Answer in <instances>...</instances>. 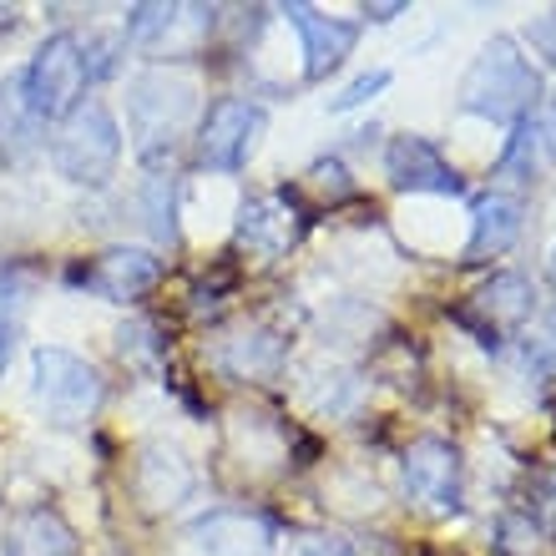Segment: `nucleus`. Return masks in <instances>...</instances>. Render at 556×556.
Here are the masks:
<instances>
[{"label": "nucleus", "instance_id": "obj_7", "mask_svg": "<svg viewBox=\"0 0 556 556\" xmlns=\"http://www.w3.org/2000/svg\"><path fill=\"white\" fill-rule=\"evenodd\" d=\"M384 177L400 192H435V198H460L466 192V182L445 162V152L430 137H415V132L395 137V142L384 147Z\"/></svg>", "mask_w": 556, "mask_h": 556}, {"label": "nucleus", "instance_id": "obj_26", "mask_svg": "<svg viewBox=\"0 0 556 556\" xmlns=\"http://www.w3.org/2000/svg\"><path fill=\"white\" fill-rule=\"evenodd\" d=\"M289 556H354V546L334 531H308V536H293Z\"/></svg>", "mask_w": 556, "mask_h": 556}, {"label": "nucleus", "instance_id": "obj_25", "mask_svg": "<svg viewBox=\"0 0 556 556\" xmlns=\"http://www.w3.org/2000/svg\"><path fill=\"white\" fill-rule=\"evenodd\" d=\"M117 51H122L117 36H91V41L81 46V61H87V81H91V76H112V72H117Z\"/></svg>", "mask_w": 556, "mask_h": 556}, {"label": "nucleus", "instance_id": "obj_12", "mask_svg": "<svg viewBox=\"0 0 556 556\" xmlns=\"http://www.w3.org/2000/svg\"><path fill=\"white\" fill-rule=\"evenodd\" d=\"M162 274V258L147 249H106L91 268H72V283H87L91 293H102L112 304L142 299Z\"/></svg>", "mask_w": 556, "mask_h": 556}, {"label": "nucleus", "instance_id": "obj_13", "mask_svg": "<svg viewBox=\"0 0 556 556\" xmlns=\"http://www.w3.org/2000/svg\"><path fill=\"white\" fill-rule=\"evenodd\" d=\"M132 491L142 501V511H173L182 501L192 496V466L173 445H142L137 455V470H132Z\"/></svg>", "mask_w": 556, "mask_h": 556}, {"label": "nucleus", "instance_id": "obj_17", "mask_svg": "<svg viewBox=\"0 0 556 556\" xmlns=\"http://www.w3.org/2000/svg\"><path fill=\"white\" fill-rule=\"evenodd\" d=\"M41 122H36V112L26 106V81H21V72L5 76V87H0V152L5 157H30L36 147H41Z\"/></svg>", "mask_w": 556, "mask_h": 556}, {"label": "nucleus", "instance_id": "obj_20", "mask_svg": "<svg viewBox=\"0 0 556 556\" xmlns=\"http://www.w3.org/2000/svg\"><path fill=\"white\" fill-rule=\"evenodd\" d=\"M496 546L506 556H536L542 552V527H536L531 516H521V511H506L496 521Z\"/></svg>", "mask_w": 556, "mask_h": 556}, {"label": "nucleus", "instance_id": "obj_16", "mask_svg": "<svg viewBox=\"0 0 556 556\" xmlns=\"http://www.w3.org/2000/svg\"><path fill=\"white\" fill-rule=\"evenodd\" d=\"M536 308V293L521 274H496L476 293V314H481V334H496V329H521Z\"/></svg>", "mask_w": 556, "mask_h": 556}, {"label": "nucleus", "instance_id": "obj_6", "mask_svg": "<svg viewBox=\"0 0 556 556\" xmlns=\"http://www.w3.org/2000/svg\"><path fill=\"white\" fill-rule=\"evenodd\" d=\"M268 127V112L258 102H243V97H223L203 112L198 122V162L207 173H238L243 162L253 157V147Z\"/></svg>", "mask_w": 556, "mask_h": 556}, {"label": "nucleus", "instance_id": "obj_3", "mask_svg": "<svg viewBox=\"0 0 556 556\" xmlns=\"http://www.w3.org/2000/svg\"><path fill=\"white\" fill-rule=\"evenodd\" d=\"M122 157V127L106 102H81L72 117H61V132L51 142V162L56 173L76 188H102L117 173Z\"/></svg>", "mask_w": 556, "mask_h": 556}, {"label": "nucleus", "instance_id": "obj_21", "mask_svg": "<svg viewBox=\"0 0 556 556\" xmlns=\"http://www.w3.org/2000/svg\"><path fill=\"white\" fill-rule=\"evenodd\" d=\"M182 21V5H132V15H127V36L142 46L162 41L167 30Z\"/></svg>", "mask_w": 556, "mask_h": 556}, {"label": "nucleus", "instance_id": "obj_15", "mask_svg": "<svg viewBox=\"0 0 556 556\" xmlns=\"http://www.w3.org/2000/svg\"><path fill=\"white\" fill-rule=\"evenodd\" d=\"M5 556H76V531L56 506H26L5 527Z\"/></svg>", "mask_w": 556, "mask_h": 556}, {"label": "nucleus", "instance_id": "obj_28", "mask_svg": "<svg viewBox=\"0 0 556 556\" xmlns=\"http://www.w3.org/2000/svg\"><path fill=\"white\" fill-rule=\"evenodd\" d=\"M11 350H15V324L5 314V299H0V369L11 365Z\"/></svg>", "mask_w": 556, "mask_h": 556}, {"label": "nucleus", "instance_id": "obj_11", "mask_svg": "<svg viewBox=\"0 0 556 556\" xmlns=\"http://www.w3.org/2000/svg\"><path fill=\"white\" fill-rule=\"evenodd\" d=\"M299 233H304V218L283 192L249 198L238 213V249H249L253 258H283L299 243Z\"/></svg>", "mask_w": 556, "mask_h": 556}, {"label": "nucleus", "instance_id": "obj_8", "mask_svg": "<svg viewBox=\"0 0 556 556\" xmlns=\"http://www.w3.org/2000/svg\"><path fill=\"white\" fill-rule=\"evenodd\" d=\"M188 552L192 556H274L278 536L264 516L253 511H207L188 527Z\"/></svg>", "mask_w": 556, "mask_h": 556}, {"label": "nucleus", "instance_id": "obj_9", "mask_svg": "<svg viewBox=\"0 0 556 556\" xmlns=\"http://www.w3.org/2000/svg\"><path fill=\"white\" fill-rule=\"evenodd\" d=\"M405 485L430 511H460V451L440 435L415 440L405 451Z\"/></svg>", "mask_w": 556, "mask_h": 556}, {"label": "nucleus", "instance_id": "obj_22", "mask_svg": "<svg viewBox=\"0 0 556 556\" xmlns=\"http://www.w3.org/2000/svg\"><path fill=\"white\" fill-rule=\"evenodd\" d=\"M122 354H127L132 365L152 369V365H157V354H162V344H157V329H152V324H147V319L122 324Z\"/></svg>", "mask_w": 556, "mask_h": 556}, {"label": "nucleus", "instance_id": "obj_23", "mask_svg": "<svg viewBox=\"0 0 556 556\" xmlns=\"http://www.w3.org/2000/svg\"><path fill=\"white\" fill-rule=\"evenodd\" d=\"M147 213H152V233L173 243V238H177V223H173V177H152V182H147Z\"/></svg>", "mask_w": 556, "mask_h": 556}, {"label": "nucleus", "instance_id": "obj_4", "mask_svg": "<svg viewBox=\"0 0 556 556\" xmlns=\"http://www.w3.org/2000/svg\"><path fill=\"white\" fill-rule=\"evenodd\" d=\"M30 369H36V400L46 405V415L56 425H87L91 415L102 410L106 384L102 375L76 359L72 350H56V344H41L30 354Z\"/></svg>", "mask_w": 556, "mask_h": 556}, {"label": "nucleus", "instance_id": "obj_10", "mask_svg": "<svg viewBox=\"0 0 556 556\" xmlns=\"http://www.w3.org/2000/svg\"><path fill=\"white\" fill-rule=\"evenodd\" d=\"M283 15H289V26L299 30V46H304V81H324L329 72H339L354 41H359L354 21L324 15L314 5H283Z\"/></svg>", "mask_w": 556, "mask_h": 556}, {"label": "nucleus", "instance_id": "obj_32", "mask_svg": "<svg viewBox=\"0 0 556 556\" xmlns=\"http://www.w3.org/2000/svg\"><path fill=\"white\" fill-rule=\"evenodd\" d=\"M546 501H552V511H556V481H552V491H546Z\"/></svg>", "mask_w": 556, "mask_h": 556}, {"label": "nucleus", "instance_id": "obj_1", "mask_svg": "<svg viewBox=\"0 0 556 556\" xmlns=\"http://www.w3.org/2000/svg\"><path fill=\"white\" fill-rule=\"evenodd\" d=\"M455 97H460L466 117H485V122H496V127H521L527 117H536L542 72L521 56L516 36H491L481 46V56L466 66Z\"/></svg>", "mask_w": 556, "mask_h": 556}, {"label": "nucleus", "instance_id": "obj_5", "mask_svg": "<svg viewBox=\"0 0 556 556\" xmlns=\"http://www.w3.org/2000/svg\"><path fill=\"white\" fill-rule=\"evenodd\" d=\"M26 81V106L36 112V122H56L72 117L81 106V91H87V61H81V41L76 36H51L41 41V51L30 56V66L21 72Z\"/></svg>", "mask_w": 556, "mask_h": 556}, {"label": "nucleus", "instance_id": "obj_19", "mask_svg": "<svg viewBox=\"0 0 556 556\" xmlns=\"http://www.w3.org/2000/svg\"><path fill=\"white\" fill-rule=\"evenodd\" d=\"M278 359H283V339H274L268 329H243L223 344L218 365L233 375V380H253V375H274Z\"/></svg>", "mask_w": 556, "mask_h": 556}, {"label": "nucleus", "instance_id": "obj_30", "mask_svg": "<svg viewBox=\"0 0 556 556\" xmlns=\"http://www.w3.org/2000/svg\"><path fill=\"white\" fill-rule=\"evenodd\" d=\"M400 11H405V5H365V15H369V21H395Z\"/></svg>", "mask_w": 556, "mask_h": 556}, {"label": "nucleus", "instance_id": "obj_31", "mask_svg": "<svg viewBox=\"0 0 556 556\" xmlns=\"http://www.w3.org/2000/svg\"><path fill=\"white\" fill-rule=\"evenodd\" d=\"M546 274H552V283H556V249H552V264H546Z\"/></svg>", "mask_w": 556, "mask_h": 556}, {"label": "nucleus", "instance_id": "obj_24", "mask_svg": "<svg viewBox=\"0 0 556 556\" xmlns=\"http://www.w3.org/2000/svg\"><path fill=\"white\" fill-rule=\"evenodd\" d=\"M384 87H390V72H384V66H375V72H365L359 81H350V87L339 91L334 102H329V112H354V106L375 102V97H380Z\"/></svg>", "mask_w": 556, "mask_h": 556}, {"label": "nucleus", "instance_id": "obj_27", "mask_svg": "<svg viewBox=\"0 0 556 556\" xmlns=\"http://www.w3.org/2000/svg\"><path fill=\"white\" fill-rule=\"evenodd\" d=\"M308 177H314V188H319L324 198H350V192H354L350 173H344V162H334V157L314 162V173H308Z\"/></svg>", "mask_w": 556, "mask_h": 556}, {"label": "nucleus", "instance_id": "obj_14", "mask_svg": "<svg viewBox=\"0 0 556 556\" xmlns=\"http://www.w3.org/2000/svg\"><path fill=\"white\" fill-rule=\"evenodd\" d=\"M521 238V203L506 192H485L470 203V243H466V264H485L501 258Z\"/></svg>", "mask_w": 556, "mask_h": 556}, {"label": "nucleus", "instance_id": "obj_18", "mask_svg": "<svg viewBox=\"0 0 556 556\" xmlns=\"http://www.w3.org/2000/svg\"><path fill=\"white\" fill-rule=\"evenodd\" d=\"M546 167H552V137H546V127L536 117H527L521 127L511 132V142H506V152H501L496 173L511 177V182H542Z\"/></svg>", "mask_w": 556, "mask_h": 556}, {"label": "nucleus", "instance_id": "obj_29", "mask_svg": "<svg viewBox=\"0 0 556 556\" xmlns=\"http://www.w3.org/2000/svg\"><path fill=\"white\" fill-rule=\"evenodd\" d=\"M536 354H542V359H552V365H556V308H552V314H546V324H542V339H536Z\"/></svg>", "mask_w": 556, "mask_h": 556}, {"label": "nucleus", "instance_id": "obj_2", "mask_svg": "<svg viewBox=\"0 0 556 556\" xmlns=\"http://www.w3.org/2000/svg\"><path fill=\"white\" fill-rule=\"evenodd\" d=\"M198 112V87L188 76L173 72H142L127 87V127L137 137V152L147 162H157L173 152L177 132L188 127V117Z\"/></svg>", "mask_w": 556, "mask_h": 556}]
</instances>
